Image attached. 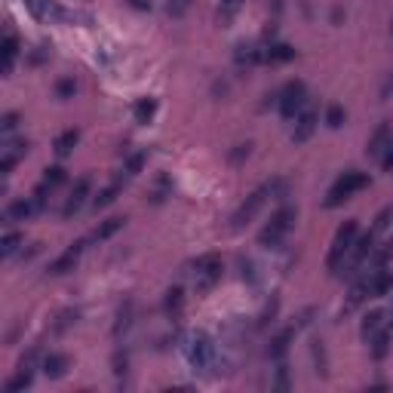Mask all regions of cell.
Returning a JSON list of instances; mask_svg holds the SVG:
<instances>
[{"label": "cell", "instance_id": "obj_9", "mask_svg": "<svg viewBox=\"0 0 393 393\" xmlns=\"http://www.w3.org/2000/svg\"><path fill=\"white\" fill-rule=\"evenodd\" d=\"M317 126H320V107L307 102V105L302 107V114L295 117V129H292V144L311 142L313 133H317Z\"/></svg>", "mask_w": 393, "mask_h": 393}, {"label": "cell", "instance_id": "obj_16", "mask_svg": "<svg viewBox=\"0 0 393 393\" xmlns=\"http://www.w3.org/2000/svg\"><path fill=\"white\" fill-rule=\"evenodd\" d=\"M384 326H387V311H369L363 322H359V338H363V344H372Z\"/></svg>", "mask_w": 393, "mask_h": 393}, {"label": "cell", "instance_id": "obj_4", "mask_svg": "<svg viewBox=\"0 0 393 393\" xmlns=\"http://www.w3.org/2000/svg\"><path fill=\"white\" fill-rule=\"evenodd\" d=\"M295 218H298V206L283 203L280 209L267 218V225L258 230V246H265V249H280L283 240L289 237V230L295 228Z\"/></svg>", "mask_w": 393, "mask_h": 393}, {"label": "cell", "instance_id": "obj_47", "mask_svg": "<svg viewBox=\"0 0 393 393\" xmlns=\"http://www.w3.org/2000/svg\"><path fill=\"white\" fill-rule=\"evenodd\" d=\"M126 3H129V6H133V10H138V13H148V10H151V6H154V3H151V0H126Z\"/></svg>", "mask_w": 393, "mask_h": 393}, {"label": "cell", "instance_id": "obj_46", "mask_svg": "<svg viewBox=\"0 0 393 393\" xmlns=\"http://www.w3.org/2000/svg\"><path fill=\"white\" fill-rule=\"evenodd\" d=\"M276 307H280V298L274 295V302L265 307V313H261V326H267V322H274V317H276Z\"/></svg>", "mask_w": 393, "mask_h": 393}, {"label": "cell", "instance_id": "obj_33", "mask_svg": "<svg viewBox=\"0 0 393 393\" xmlns=\"http://www.w3.org/2000/svg\"><path fill=\"white\" fill-rule=\"evenodd\" d=\"M390 341H393V332L384 326L378 332V338L369 344V348H372V359H384V357H387V353H390Z\"/></svg>", "mask_w": 393, "mask_h": 393}, {"label": "cell", "instance_id": "obj_20", "mask_svg": "<svg viewBox=\"0 0 393 393\" xmlns=\"http://www.w3.org/2000/svg\"><path fill=\"white\" fill-rule=\"evenodd\" d=\"M390 120H384L375 126V133L369 135V142H366V157H381L384 148H387V142H390Z\"/></svg>", "mask_w": 393, "mask_h": 393}, {"label": "cell", "instance_id": "obj_39", "mask_svg": "<svg viewBox=\"0 0 393 393\" xmlns=\"http://www.w3.org/2000/svg\"><path fill=\"white\" fill-rule=\"evenodd\" d=\"M169 194H172V184H169L166 175H160L157 184H154V191H151V203H163Z\"/></svg>", "mask_w": 393, "mask_h": 393}, {"label": "cell", "instance_id": "obj_36", "mask_svg": "<svg viewBox=\"0 0 393 393\" xmlns=\"http://www.w3.org/2000/svg\"><path fill=\"white\" fill-rule=\"evenodd\" d=\"M77 96V80L74 77H61V80L56 83V98L59 102H68V98Z\"/></svg>", "mask_w": 393, "mask_h": 393}, {"label": "cell", "instance_id": "obj_42", "mask_svg": "<svg viewBox=\"0 0 393 393\" xmlns=\"http://www.w3.org/2000/svg\"><path fill=\"white\" fill-rule=\"evenodd\" d=\"M191 3H194V0H169V3H166V13L172 15V19H181V15L191 10Z\"/></svg>", "mask_w": 393, "mask_h": 393}, {"label": "cell", "instance_id": "obj_37", "mask_svg": "<svg viewBox=\"0 0 393 393\" xmlns=\"http://www.w3.org/2000/svg\"><path fill=\"white\" fill-rule=\"evenodd\" d=\"M344 120H348V114H344L341 105H329V107H326V126H329V129H341Z\"/></svg>", "mask_w": 393, "mask_h": 393}, {"label": "cell", "instance_id": "obj_24", "mask_svg": "<svg viewBox=\"0 0 393 393\" xmlns=\"http://www.w3.org/2000/svg\"><path fill=\"white\" fill-rule=\"evenodd\" d=\"M295 59V46L289 43H267L265 46V65H283Z\"/></svg>", "mask_w": 393, "mask_h": 393}, {"label": "cell", "instance_id": "obj_29", "mask_svg": "<svg viewBox=\"0 0 393 393\" xmlns=\"http://www.w3.org/2000/svg\"><path fill=\"white\" fill-rule=\"evenodd\" d=\"M311 357H313V372H317V378H329V359H326V348H322L320 338L311 341Z\"/></svg>", "mask_w": 393, "mask_h": 393}, {"label": "cell", "instance_id": "obj_2", "mask_svg": "<svg viewBox=\"0 0 393 393\" xmlns=\"http://www.w3.org/2000/svg\"><path fill=\"white\" fill-rule=\"evenodd\" d=\"M357 237H359V221L357 218H348L341 228L335 230L332 246H329V252H326V271L332 274V276H338V274L344 271V265H348Z\"/></svg>", "mask_w": 393, "mask_h": 393}, {"label": "cell", "instance_id": "obj_40", "mask_svg": "<svg viewBox=\"0 0 393 393\" xmlns=\"http://www.w3.org/2000/svg\"><path fill=\"white\" fill-rule=\"evenodd\" d=\"M37 359H40V348H31L25 357L19 359V366H15V372H34L37 369Z\"/></svg>", "mask_w": 393, "mask_h": 393}, {"label": "cell", "instance_id": "obj_26", "mask_svg": "<svg viewBox=\"0 0 393 393\" xmlns=\"http://www.w3.org/2000/svg\"><path fill=\"white\" fill-rule=\"evenodd\" d=\"M133 313H135V302L133 298H126V302L120 304V311H117V320H114V338H123L129 332V326H133Z\"/></svg>", "mask_w": 393, "mask_h": 393}, {"label": "cell", "instance_id": "obj_17", "mask_svg": "<svg viewBox=\"0 0 393 393\" xmlns=\"http://www.w3.org/2000/svg\"><path fill=\"white\" fill-rule=\"evenodd\" d=\"M28 148H31L28 138H22V142H13V144H6V148L0 151V175H3V179L13 172V166L28 154Z\"/></svg>", "mask_w": 393, "mask_h": 393}, {"label": "cell", "instance_id": "obj_14", "mask_svg": "<svg viewBox=\"0 0 393 393\" xmlns=\"http://www.w3.org/2000/svg\"><path fill=\"white\" fill-rule=\"evenodd\" d=\"M234 65L240 68H246V71H249V68H255V65H265V46H258V43H240L234 50Z\"/></svg>", "mask_w": 393, "mask_h": 393}, {"label": "cell", "instance_id": "obj_22", "mask_svg": "<svg viewBox=\"0 0 393 393\" xmlns=\"http://www.w3.org/2000/svg\"><path fill=\"white\" fill-rule=\"evenodd\" d=\"M123 228H126V218H120V215H114V218L98 221V228L92 230V243H107L114 234H120Z\"/></svg>", "mask_w": 393, "mask_h": 393}, {"label": "cell", "instance_id": "obj_1", "mask_svg": "<svg viewBox=\"0 0 393 393\" xmlns=\"http://www.w3.org/2000/svg\"><path fill=\"white\" fill-rule=\"evenodd\" d=\"M181 353H184V359H188V366L194 369V375H206L215 366V359H218L215 341L209 338V332H203V329H194V332L184 338Z\"/></svg>", "mask_w": 393, "mask_h": 393}, {"label": "cell", "instance_id": "obj_45", "mask_svg": "<svg viewBox=\"0 0 393 393\" xmlns=\"http://www.w3.org/2000/svg\"><path fill=\"white\" fill-rule=\"evenodd\" d=\"M381 169L384 172H393V135H390L387 148H384V154H381Z\"/></svg>", "mask_w": 393, "mask_h": 393}, {"label": "cell", "instance_id": "obj_12", "mask_svg": "<svg viewBox=\"0 0 393 393\" xmlns=\"http://www.w3.org/2000/svg\"><path fill=\"white\" fill-rule=\"evenodd\" d=\"M366 286H369V298H384L393 289V271L390 267H369Z\"/></svg>", "mask_w": 393, "mask_h": 393}, {"label": "cell", "instance_id": "obj_32", "mask_svg": "<svg viewBox=\"0 0 393 393\" xmlns=\"http://www.w3.org/2000/svg\"><path fill=\"white\" fill-rule=\"evenodd\" d=\"M393 261V237H387L381 246H375L372 258H369V267H387Z\"/></svg>", "mask_w": 393, "mask_h": 393}, {"label": "cell", "instance_id": "obj_10", "mask_svg": "<svg viewBox=\"0 0 393 393\" xmlns=\"http://www.w3.org/2000/svg\"><path fill=\"white\" fill-rule=\"evenodd\" d=\"M89 194H92V179H89V175H83V179H77V181H74L71 194H68L65 206H61V218H74V215L80 212L83 206H87Z\"/></svg>", "mask_w": 393, "mask_h": 393}, {"label": "cell", "instance_id": "obj_34", "mask_svg": "<svg viewBox=\"0 0 393 393\" xmlns=\"http://www.w3.org/2000/svg\"><path fill=\"white\" fill-rule=\"evenodd\" d=\"M34 384V372H15L10 381H6V393H19V390H28Z\"/></svg>", "mask_w": 393, "mask_h": 393}, {"label": "cell", "instance_id": "obj_31", "mask_svg": "<svg viewBox=\"0 0 393 393\" xmlns=\"http://www.w3.org/2000/svg\"><path fill=\"white\" fill-rule=\"evenodd\" d=\"M144 163H148V154H144V151H135V154H129V157H126V163H123V169H120V179H135V175L138 172H142V169H144Z\"/></svg>", "mask_w": 393, "mask_h": 393}, {"label": "cell", "instance_id": "obj_13", "mask_svg": "<svg viewBox=\"0 0 393 393\" xmlns=\"http://www.w3.org/2000/svg\"><path fill=\"white\" fill-rule=\"evenodd\" d=\"M37 212H40V206H37L34 197H15V200L6 203L3 218L6 221H28L31 215H37Z\"/></svg>", "mask_w": 393, "mask_h": 393}, {"label": "cell", "instance_id": "obj_8", "mask_svg": "<svg viewBox=\"0 0 393 393\" xmlns=\"http://www.w3.org/2000/svg\"><path fill=\"white\" fill-rule=\"evenodd\" d=\"M25 6L37 22H43V25H56V22H74L77 19V15H71L68 10H61L56 0H25Z\"/></svg>", "mask_w": 393, "mask_h": 393}, {"label": "cell", "instance_id": "obj_6", "mask_svg": "<svg viewBox=\"0 0 393 393\" xmlns=\"http://www.w3.org/2000/svg\"><path fill=\"white\" fill-rule=\"evenodd\" d=\"M225 276V258L218 252H206L194 261V289L197 295H209Z\"/></svg>", "mask_w": 393, "mask_h": 393}, {"label": "cell", "instance_id": "obj_25", "mask_svg": "<svg viewBox=\"0 0 393 393\" xmlns=\"http://www.w3.org/2000/svg\"><path fill=\"white\" fill-rule=\"evenodd\" d=\"M77 142H80V129H65V133L56 135V142H52V151H56V157H71Z\"/></svg>", "mask_w": 393, "mask_h": 393}, {"label": "cell", "instance_id": "obj_19", "mask_svg": "<svg viewBox=\"0 0 393 393\" xmlns=\"http://www.w3.org/2000/svg\"><path fill=\"white\" fill-rule=\"evenodd\" d=\"M298 332H302V326H298V322H292V326H286L283 332H276V335H274V341H271V348H267L271 359H283V357H286L289 344L295 341V335H298Z\"/></svg>", "mask_w": 393, "mask_h": 393}, {"label": "cell", "instance_id": "obj_38", "mask_svg": "<svg viewBox=\"0 0 393 393\" xmlns=\"http://www.w3.org/2000/svg\"><path fill=\"white\" fill-rule=\"evenodd\" d=\"M40 181L46 184V188H52V191H56L59 184L65 181V169H61V166H46V169H43V179H40Z\"/></svg>", "mask_w": 393, "mask_h": 393}, {"label": "cell", "instance_id": "obj_3", "mask_svg": "<svg viewBox=\"0 0 393 393\" xmlns=\"http://www.w3.org/2000/svg\"><path fill=\"white\" fill-rule=\"evenodd\" d=\"M286 188V181L283 179H274V181H265V184H258L255 191H252L249 197L243 200L240 206L234 209V215H230V230H243L246 225H249L252 218L261 212V206L267 203V197H274V194H280V191Z\"/></svg>", "mask_w": 393, "mask_h": 393}, {"label": "cell", "instance_id": "obj_44", "mask_svg": "<svg viewBox=\"0 0 393 393\" xmlns=\"http://www.w3.org/2000/svg\"><path fill=\"white\" fill-rule=\"evenodd\" d=\"M15 126H19V114H15V111H6L3 117H0V135H10Z\"/></svg>", "mask_w": 393, "mask_h": 393}, {"label": "cell", "instance_id": "obj_21", "mask_svg": "<svg viewBox=\"0 0 393 393\" xmlns=\"http://www.w3.org/2000/svg\"><path fill=\"white\" fill-rule=\"evenodd\" d=\"M123 188H126V179H117V181L107 184V188H102V191H98V197H92V209H96V212L107 209V206H111L114 200L123 194Z\"/></svg>", "mask_w": 393, "mask_h": 393}, {"label": "cell", "instance_id": "obj_11", "mask_svg": "<svg viewBox=\"0 0 393 393\" xmlns=\"http://www.w3.org/2000/svg\"><path fill=\"white\" fill-rule=\"evenodd\" d=\"M83 249H87V240L71 243L59 258H52V261H50L46 274H50V276H65V274H71L74 267H77V261H80V255H83Z\"/></svg>", "mask_w": 393, "mask_h": 393}, {"label": "cell", "instance_id": "obj_35", "mask_svg": "<svg viewBox=\"0 0 393 393\" xmlns=\"http://www.w3.org/2000/svg\"><path fill=\"white\" fill-rule=\"evenodd\" d=\"M292 387V381H289V366L283 363V359H276V375H274V390L276 393H286Z\"/></svg>", "mask_w": 393, "mask_h": 393}, {"label": "cell", "instance_id": "obj_48", "mask_svg": "<svg viewBox=\"0 0 393 393\" xmlns=\"http://www.w3.org/2000/svg\"><path fill=\"white\" fill-rule=\"evenodd\" d=\"M298 3H302V10H304L307 19H311V15H313V10H311V0H298Z\"/></svg>", "mask_w": 393, "mask_h": 393}, {"label": "cell", "instance_id": "obj_27", "mask_svg": "<svg viewBox=\"0 0 393 393\" xmlns=\"http://www.w3.org/2000/svg\"><path fill=\"white\" fill-rule=\"evenodd\" d=\"M243 10V0H218V10H215V22L218 28H230L237 19V13Z\"/></svg>", "mask_w": 393, "mask_h": 393}, {"label": "cell", "instance_id": "obj_28", "mask_svg": "<svg viewBox=\"0 0 393 393\" xmlns=\"http://www.w3.org/2000/svg\"><path fill=\"white\" fill-rule=\"evenodd\" d=\"M22 246H25V234H19V230H6V234L0 237V258H13Z\"/></svg>", "mask_w": 393, "mask_h": 393}, {"label": "cell", "instance_id": "obj_30", "mask_svg": "<svg viewBox=\"0 0 393 393\" xmlns=\"http://www.w3.org/2000/svg\"><path fill=\"white\" fill-rule=\"evenodd\" d=\"M157 114V98H151V96H144V98H138V102L133 105V117L135 123H151V117Z\"/></svg>", "mask_w": 393, "mask_h": 393}, {"label": "cell", "instance_id": "obj_5", "mask_svg": "<svg viewBox=\"0 0 393 393\" xmlns=\"http://www.w3.org/2000/svg\"><path fill=\"white\" fill-rule=\"evenodd\" d=\"M372 179H369V172H359V169H348L344 175H338L332 181V188H329L326 200H322V209H338V206H344L348 200H353L359 194V191H366Z\"/></svg>", "mask_w": 393, "mask_h": 393}, {"label": "cell", "instance_id": "obj_43", "mask_svg": "<svg viewBox=\"0 0 393 393\" xmlns=\"http://www.w3.org/2000/svg\"><path fill=\"white\" fill-rule=\"evenodd\" d=\"M126 372H129V357H126V350H117L114 353V375L126 378Z\"/></svg>", "mask_w": 393, "mask_h": 393}, {"label": "cell", "instance_id": "obj_49", "mask_svg": "<svg viewBox=\"0 0 393 393\" xmlns=\"http://www.w3.org/2000/svg\"><path fill=\"white\" fill-rule=\"evenodd\" d=\"M387 329H390V332H393V307H390V311H387Z\"/></svg>", "mask_w": 393, "mask_h": 393}, {"label": "cell", "instance_id": "obj_41", "mask_svg": "<svg viewBox=\"0 0 393 393\" xmlns=\"http://www.w3.org/2000/svg\"><path fill=\"white\" fill-rule=\"evenodd\" d=\"M249 157H252V142H246V144H237V148L228 154V160H230V163H234V166L246 163V160H249Z\"/></svg>", "mask_w": 393, "mask_h": 393}, {"label": "cell", "instance_id": "obj_18", "mask_svg": "<svg viewBox=\"0 0 393 393\" xmlns=\"http://www.w3.org/2000/svg\"><path fill=\"white\" fill-rule=\"evenodd\" d=\"M68 366H71V359L65 357V353H46V357L40 359V372L46 375V378H52V381H59V378H65L68 375Z\"/></svg>", "mask_w": 393, "mask_h": 393}, {"label": "cell", "instance_id": "obj_23", "mask_svg": "<svg viewBox=\"0 0 393 393\" xmlns=\"http://www.w3.org/2000/svg\"><path fill=\"white\" fill-rule=\"evenodd\" d=\"M163 311H166V317H169V320H179V317H181V311H184V289L179 286V283L166 289Z\"/></svg>", "mask_w": 393, "mask_h": 393}, {"label": "cell", "instance_id": "obj_7", "mask_svg": "<svg viewBox=\"0 0 393 393\" xmlns=\"http://www.w3.org/2000/svg\"><path fill=\"white\" fill-rule=\"evenodd\" d=\"M307 105V83L304 80H289L283 89H276V107H280L283 120H295Z\"/></svg>", "mask_w": 393, "mask_h": 393}, {"label": "cell", "instance_id": "obj_15", "mask_svg": "<svg viewBox=\"0 0 393 393\" xmlns=\"http://www.w3.org/2000/svg\"><path fill=\"white\" fill-rule=\"evenodd\" d=\"M15 59H19V37H15L13 31H6L3 40H0V74L10 77Z\"/></svg>", "mask_w": 393, "mask_h": 393}]
</instances>
